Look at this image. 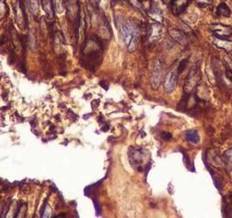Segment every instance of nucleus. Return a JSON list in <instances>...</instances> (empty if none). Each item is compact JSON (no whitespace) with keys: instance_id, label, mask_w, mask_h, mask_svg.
Here are the masks:
<instances>
[{"instance_id":"6","label":"nucleus","mask_w":232,"mask_h":218,"mask_svg":"<svg viewBox=\"0 0 232 218\" xmlns=\"http://www.w3.org/2000/svg\"><path fill=\"white\" fill-rule=\"evenodd\" d=\"M210 29L211 31L215 34L216 38L218 39H226L232 33V29L223 24H213L211 25Z\"/></svg>"},{"instance_id":"2","label":"nucleus","mask_w":232,"mask_h":218,"mask_svg":"<svg viewBox=\"0 0 232 218\" xmlns=\"http://www.w3.org/2000/svg\"><path fill=\"white\" fill-rule=\"evenodd\" d=\"M129 158L131 166L138 171H142L145 168V151L142 149L130 148L129 150Z\"/></svg>"},{"instance_id":"1","label":"nucleus","mask_w":232,"mask_h":218,"mask_svg":"<svg viewBox=\"0 0 232 218\" xmlns=\"http://www.w3.org/2000/svg\"><path fill=\"white\" fill-rule=\"evenodd\" d=\"M119 31H120L126 45H127L128 50L130 52H134L138 46V39H140L137 28L129 21H122L121 23H119Z\"/></svg>"},{"instance_id":"12","label":"nucleus","mask_w":232,"mask_h":218,"mask_svg":"<svg viewBox=\"0 0 232 218\" xmlns=\"http://www.w3.org/2000/svg\"><path fill=\"white\" fill-rule=\"evenodd\" d=\"M216 39H217V42L215 43L217 47L222 48L226 51H232V42L226 41L225 39H218V38H216Z\"/></svg>"},{"instance_id":"13","label":"nucleus","mask_w":232,"mask_h":218,"mask_svg":"<svg viewBox=\"0 0 232 218\" xmlns=\"http://www.w3.org/2000/svg\"><path fill=\"white\" fill-rule=\"evenodd\" d=\"M217 14L218 16H222V17H229L230 10H229V8H228V6L226 4L222 3V4H220L219 6H218Z\"/></svg>"},{"instance_id":"10","label":"nucleus","mask_w":232,"mask_h":218,"mask_svg":"<svg viewBox=\"0 0 232 218\" xmlns=\"http://www.w3.org/2000/svg\"><path fill=\"white\" fill-rule=\"evenodd\" d=\"M224 163H225V166H226V169L228 171V173L231 175L232 173V150H228L226 152V154H224Z\"/></svg>"},{"instance_id":"11","label":"nucleus","mask_w":232,"mask_h":218,"mask_svg":"<svg viewBox=\"0 0 232 218\" xmlns=\"http://www.w3.org/2000/svg\"><path fill=\"white\" fill-rule=\"evenodd\" d=\"M186 140L192 144H198L199 143V135L195 130H189L185 134Z\"/></svg>"},{"instance_id":"16","label":"nucleus","mask_w":232,"mask_h":218,"mask_svg":"<svg viewBox=\"0 0 232 218\" xmlns=\"http://www.w3.org/2000/svg\"><path fill=\"white\" fill-rule=\"evenodd\" d=\"M196 3L199 6H205L211 3V0H196Z\"/></svg>"},{"instance_id":"17","label":"nucleus","mask_w":232,"mask_h":218,"mask_svg":"<svg viewBox=\"0 0 232 218\" xmlns=\"http://www.w3.org/2000/svg\"><path fill=\"white\" fill-rule=\"evenodd\" d=\"M162 138L163 140L168 141V140L172 139V134L170 133H162Z\"/></svg>"},{"instance_id":"8","label":"nucleus","mask_w":232,"mask_h":218,"mask_svg":"<svg viewBox=\"0 0 232 218\" xmlns=\"http://www.w3.org/2000/svg\"><path fill=\"white\" fill-rule=\"evenodd\" d=\"M169 35L171 36V38L173 39L174 41H175L179 44L183 45V46L186 45L187 37L182 30H178V29H170L169 30Z\"/></svg>"},{"instance_id":"4","label":"nucleus","mask_w":232,"mask_h":218,"mask_svg":"<svg viewBox=\"0 0 232 218\" xmlns=\"http://www.w3.org/2000/svg\"><path fill=\"white\" fill-rule=\"evenodd\" d=\"M162 68L160 61H157L154 64V67H152L151 76H150V85L151 88L154 90L160 88L162 83Z\"/></svg>"},{"instance_id":"15","label":"nucleus","mask_w":232,"mask_h":218,"mask_svg":"<svg viewBox=\"0 0 232 218\" xmlns=\"http://www.w3.org/2000/svg\"><path fill=\"white\" fill-rule=\"evenodd\" d=\"M186 64H187V59H184L181 62V64H179V67H178V73H182L185 67H186Z\"/></svg>"},{"instance_id":"9","label":"nucleus","mask_w":232,"mask_h":218,"mask_svg":"<svg viewBox=\"0 0 232 218\" xmlns=\"http://www.w3.org/2000/svg\"><path fill=\"white\" fill-rule=\"evenodd\" d=\"M41 6L44 12L49 18H53L54 17V8L53 5H52L51 0H41Z\"/></svg>"},{"instance_id":"14","label":"nucleus","mask_w":232,"mask_h":218,"mask_svg":"<svg viewBox=\"0 0 232 218\" xmlns=\"http://www.w3.org/2000/svg\"><path fill=\"white\" fill-rule=\"evenodd\" d=\"M162 35V28L160 25L158 24H153L151 28V39H160Z\"/></svg>"},{"instance_id":"7","label":"nucleus","mask_w":232,"mask_h":218,"mask_svg":"<svg viewBox=\"0 0 232 218\" xmlns=\"http://www.w3.org/2000/svg\"><path fill=\"white\" fill-rule=\"evenodd\" d=\"M190 0H172L171 9L174 16H179L186 9Z\"/></svg>"},{"instance_id":"3","label":"nucleus","mask_w":232,"mask_h":218,"mask_svg":"<svg viewBox=\"0 0 232 218\" xmlns=\"http://www.w3.org/2000/svg\"><path fill=\"white\" fill-rule=\"evenodd\" d=\"M200 80V75H199V71H198L197 68H193L191 70V72L189 73V75L185 80V84H184V92L187 94H191L193 92L196 87L198 83H199Z\"/></svg>"},{"instance_id":"5","label":"nucleus","mask_w":232,"mask_h":218,"mask_svg":"<svg viewBox=\"0 0 232 218\" xmlns=\"http://www.w3.org/2000/svg\"><path fill=\"white\" fill-rule=\"evenodd\" d=\"M178 74L179 73L176 70H170L166 74V76H165L163 81V87H164V90L167 93H171V92H173L175 89L177 85Z\"/></svg>"}]
</instances>
